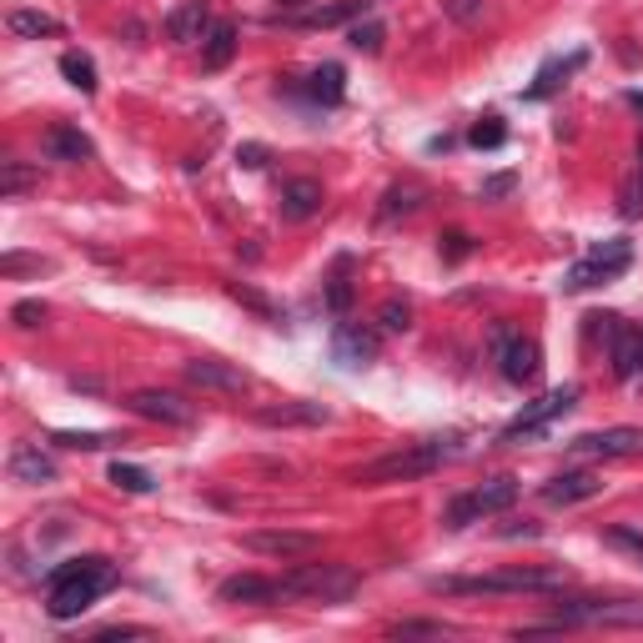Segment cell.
<instances>
[{
	"label": "cell",
	"mask_w": 643,
	"mask_h": 643,
	"mask_svg": "<svg viewBox=\"0 0 643 643\" xmlns=\"http://www.w3.org/2000/svg\"><path fill=\"white\" fill-rule=\"evenodd\" d=\"M111 583H116V568H111L106 558H71V563L51 568V578H45V589H51V603H45V609L61 623L81 619Z\"/></svg>",
	"instance_id": "1"
},
{
	"label": "cell",
	"mask_w": 643,
	"mask_h": 643,
	"mask_svg": "<svg viewBox=\"0 0 643 643\" xmlns=\"http://www.w3.org/2000/svg\"><path fill=\"white\" fill-rule=\"evenodd\" d=\"M458 447H443V443H413V447H397L387 458L367 463V468L352 473V483L362 488H382V483H417V478H433Z\"/></svg>",
	"instance_id": "2"
},
{
	"label": "cell",
	"mask_w": 643,
	"mask_h": 643,
	"mask_svg": "<svg viewBox=\"0 0 643 643\" xmlns=\"http://www.w3.org/2000/svg\"><path fill=\"white\" fill-rule=\"evenodd\" d=\"M563 589L558 568H502V573L483 578H437L433 593H548Z\"/></svg>",
	"instance_id": "3"
},
{
	"label": "cell",
	"mask_w": 643,
	"mask_h": 643,
	"mask_svg": "<svg viewBox=\"0 0 643 643\" xmlns=\"http://www.w3.org/2000/svg\"><path fill=\"white\" fill-rule=\"evenodd\" d=\"M282 599H312V603H342L357 593V573L342 563H302L297 573L277 578Z\"/></svg>",
	"instance_id": "4"
},
{
	"label": "cell",
	"mask_w": 643,
	"mask_h": 643,
	"mask_svg": "<svg viewBox=\"0 0 643 643\" xmlns=\"http://www.w3.org/2000/svg\"><path fill=\"white\" fill-rule=\"evenodd\" d=\"M518 502V478H488L483 488H473V492H463V498H453L447 502V512H443V523L458 533V528H468V523H478V518H492V512H502V508H512Z\"/></svg>",
	"instance_id": "5"
},
{
	"label": "cell",
	"mask_w": 643,
	"mask_h": 643,
	"mask_svg": "<svg viewBox=\"0 0 643 643\" xmlns=\"http://www.w3.org/2000/svg\"><path fill=\"white\" fill-rule=\"evenodd\" d=\"M633 262V241L629 237H613V241H599V247L583 257V262L568 267L563 287L568 292H583V287H599V282H613L619 272H629Z\"/></svg>",
	"instance_id": "6"
},
{
	"label": "cell",
	"mask_w": 643,
	"mask_h": 643,
	"mask_svg": "<svg viewBox=\"0 0 643 643\" xmlns=\"http://www.w3.org/2000/svg\"><path fill=\"white\" fill-rule=\"evenodd\" d=\"M492 357H498L502 377L518 382V387L538 382V372H543V352H538V342L533 338H518V332H508V328L492 332Z\"/></svg>",
	"instance_id": "7"
},
{
	"label": "cell",
	"mask_w": 643,
	"mask_h": 643,
	"mask_svg": "<svg viewBox=\"0 0 643 643\" xmlns=\"http://www.w3.org/2000/svg\"><path fill=\"white\" fill-rule=\"evenodd\" d=\"M573 403H578V387H573V382H568V387H553V393H548V397L528 403L523 413L512 417V423L502 427V437H498V443H528V437H538L548 423H553V417H563Z\"/></svg>",
	"instance_id": "8"
},
{
	"label": "cell",
	"mask_w": 643,
	"mask_h": 643,
	"mask_svg": "<svg viewBox=\"0 0 643 643\" xmlns=\"http://www.w3.org/2000/svg\"><path fill=\"white\" fill-rule=\"evenodd\" d=\"M558 623H613V629H643V603L573 599V603H558Z\"/></svg>",
	"instance_id": "9"
},
{
	"label": "cell",
	"mask_w": 643,
	"mask_h": 643,
	"mask_svg": "<svg viewBox=\"0 0 643 643\" xmlns=\"http://www.w3.org/2000/svg\"><path fill=\"white\" fill-rule=\"evenodd\" d=\"M126 407L136 417H146V423H166V427H191V417H197V407L186 397L166 393V387H142V393L126 397Z\"/></svg>",
	"instance_id": "10"
},
{
	"label": "cell",
	"mask_w": 643,
	"mask_h": 643,
	"mask_svg": "<svg viewBox=\"0 0 643 643\" xmlns=\"http://www.w3.org/2000/svg\"><path fill=\"white\" fill-rule=\"evenodd\" d=\"M568 447L583 458H633V453H643V427H603V433L573 437Z\"/></svg>",
	"instance_id": "11"
},
{
	"label": "cell",
	"mask_w": 643,
	"mask_h": 643,
	"mask_svg": "<svg viewBox=\"0 0 643 643\" xmlns=\"http://www.w3.org/2000/svg\"><path fill=\"white\" fill-rule=\"evenodd\" d=\"M186 382L201 387V393H227V397L247 393V372L221 362V357H191L186 362Z\"/></svg>",
	"instance_id": "12"
},
{
	"label": "cell",
	"mask_w": 643,
	"mask_h": 643,
	"mask_svg": "<svg viewBox=\"0 0 643 643\" xmlns=\"http://www.w3.org/2000/svg\"><path fill=\"white\" fill-rule=\"evenodd\" d=\"M332 362H338V367H348V372L377 362V332L357 328V322H342V328L332 332Z\"/></svg>",
	"instance_id": "13"
},
{
	"label": "cell",
	"mask_w": 643,
	"mask_h": 643,
	"mask_svg": "<svg viewBox=\"0 0 643 643\" xmlns=\"http://www.w3.org/2000/svg\"><path fill=\"white\" fill-rule=\"evenodd\" d=\"M603 492V478L589 468H573V473H558V478L543 483V502H553V508H568V502H589Z\"/></svg>",
	"instance_id": "14"
},
{
	"label": "cell",
	"mask_w": 643,
	"mask_h": 643,
	"mask_svg": "<svg viewBox=\"0 0 643 643\" xmlns=\"http://www.w3.org/2000/svg\"><path fill=\"white\" fill-rule=\"evenodd\" d=\"M211 6L207 0H182L172 15H166V35H172L176 45H197V41H207V31H211Z\"/></svg>",
	"instance_id": "15"
},
{
	"label": "cell",
	"mask_w": 643,
	"mask_h": 643,
	"mask_svg": "<svg viewBox=\"0 0 643 643\" xmlns=\"http://www.w3.org/2000/svg\"><path fill=\"white\" fill-rule=\"evenodd\" d=\"M241 543H247L251 553H267V558H307V553H317L312 533H287V528H272V533H247Z\"/></svg>",
	"instance_id": "16"
},
{
	"label": "cell",
	"mask_w": 643,
	"mask_h": 643,
	"mask_svg": "<svg viewBox=\"0 0 643 643\" xmlns=\"http://www.w3.org/2000/svg\"><path fill=\"white\" fill-rule=\"evenodd\" d=\"M609 362H613V377H639L643 372V332L629 328V322H619L609 338Z\"/></svg>",
	"instance_id": "17"
},
{
	"label": "cell",
	"mask_w": 643,
	"mask_h": 643,
	"mask_svg": "<svg viewBox=\"0 0 643 643\" xmlns=\"http://www.w3.org/2000/svg\"><path fill=\"white\" fill-rule=\"evenodd\" d=\"M6 468H11V478L25 483V488H45V483H55V463L45 458V453H41L35 443H21V447H15Z\"/></svg>",
	"instance_id": "18"
},
{
	"label": "cell",
	"mask_w": 643,
	"mask_h": 643,
	"mask_svg": "<svg viewBox=\"0 0 643 643\" xmlns=\"http://www.w3.org/2000/svg\"><path fill=\"white\" fill-rule=\"evenodd\" d=\"M217 599L221 603H272V599H282V589H277V578L237 573V578H227V583L217 589Z\"/></svg>",
	"instance_id": "19"
},
{
	"label": "cell",
	"mask_w": 643,
	"mask_h": 643,
	"mask_svg": "<svg viewBox=\"0 0 643 643\" xmlns=\"http://www.w3.org/2000/svg\"><path fill=\"white\" fill-rule=\"evenodd\" d=\"M282 217L287 221H307V217H317L322 211V182H312V176H297V182H287L282 186Z\"/></svg>",
	"instance_id": "20"
},
{
	"label": "cell",
	"mask_w": 643,
	"mask_h": 643,
	"mask_svg": "<svg viewBox=\"0 0 643 643\" xmlns=\"http://www.w3.org/2000/svg\"><path fill=\"white\" fill-rule=\"evenodd\" d=\"M41 146H45V156H51V162H71V166L91 162V152H96V146H91V136H81L76 126H51Z\"/></svg>",
	"instance_id": "21"
},
{
	"label": "cell",
	"mask_w": 643,
	"mask_h": 643,
	"mask_svg": "<svg viewBox=\"0 0 643 643\" xmlns=\"http://www.w3.org/2000/svg\"><path fill=\"white\" fill-rule=\"evenodd\" d=\"M362 11V0H332V6H307V11L287 15V25H302V31H328V25H348Z\"/></svg>",
	"instance_id": "22"
},
{
	"label": "cell",
	"mask_w": 643,
	"mask_h": 643,
	"mask_svg": "<svg viewBox=\"0 0 643 643\" xmlns=\"http://www.w3.org/2000/svg\"><path fill=\"white\" fill-rule=\"evenodd\" d=\"M297 91H302L307 101H317V106H342V96H348V76H342V66L328 61V66H317Z\"/></svg>",
	"instance_id": "23"
},
{
	"label": "cell",
	"mask_w": 643,
	"mask_h": 643,
	"mask_svg": "<svg viewBox=\"0 0 643 643\" xmlns=\"http://www.w3.org/2000/svg\"><path fill=\"white\" fill-rule=\"evenodd\" d=\"M328 407L322 403H282V407H262L257 413V423H267V427H317V423H328Z\"/></svg>",
	"instance_id": "24"
},
{
	"label": "cell",
	"mask_w": 643,
	"mask_h": 643,
	"mask_svg": "<svg viewBox=\"0 0 643 643\" xmlns=\"http://www.w3.org/2000/svg\"><path fill=\"white\" fill-rule=\"evenodd\" d=\"M231 55H237V25L217 21L207 31V41H201V66H207V71H227Z\"/></svg>",
	"instance_id": "25"
},
{
	"label": "cell",
	"mask_w": 643,
	"mask_h": 643,
	"mask_svg": "<svg viewBox=\"0 0 643 643\" xmlns=\"http://www.w3.org/2000/svg\"><path fill=\"white\" fill-rule=\"evenodd\" d=\"M6 25H11V35H21V41H41V35H61V21L45 11H11L6 15Z\"/></svg>",
	"instance_id": "26"
},
{
	"label": "cell",
	"mask_w": 643,
	"mask_h": 643,
	"mask_svg": "<svg viewBox=\"0 0 643 643\" xmlns=\"http://www.w3.org/2000/svg\"><path fill=\"white\" fill-rule=\"evenodd\" d=\"M61 76H66L81 96H91V91H96V61L81 55V51H66V55H61Z\"/></svg>",
	"instance_id": "27"
},
{
	"label": "cell",
	"mask_w": 643,
	"mask_h": 643,
	"mask_svg": "<svg viewBox=\"0 0 643 643\" xmlns=\"http://www.w3.org/2000/svg\"><path fill=\"white\" fill-rule=\"evenodd\" d=\"M578 66H583V55H568V61H548V66L543 71H538V81H533V86H528V96H548V91H558V86H563V81H558V76H573V71Z\"/></svg>",
	"instance_id": "28"
},
{
	"label": "cell",
	"mask_w": 643,
	"mask_h": 643,
	"mask_svg": "<svg viewBox=\"0 0 643 643\" xmlns=\"http://www.w3.org/2000/svg\"><path fill=\"white\" fill-rule=\"evenodd\" d=\"M417 207H423V186L407 182V186H393V191L382 197V211H377V217H382V221H393L397 211H417Z\"/></svg>",
	"instance_id": "29"
},
{
	"label": "cell",
	"mask_w": 643,
	"mask_h": 643,
	"mask_svg": "<svg viewBox=\"0 0 643 643\" xmlns=\"http://www.w3.org/2000/svg\"><path fill=\"white\" fill-rule=\"evenodd\" d=\"M111 483H116L121 492H152L156 478L146 468H136V463H111Z\"/></svg>",
	"instance_id": "30"
},
{
	"label": "cell",
	"mask_w": 643,
	"mask_h": 643,
	"mask_svg": "<svg viewBox=\"0 0 643 643\" xmlns=\"http://www.w3.org/2000/svg\"><path fill=\"white\" fill-rule=\"evenodd\" d=\"M35 186V172L31 166H21V162H6V172H0V197L6 201H15L21 191H31Z\"/></svg>",
	"instance_id": "31"
},
{
	"label": "cell",
	"mask_w": 643,
	"mask_h": 643,
	"mask_svg": "<svg viewBox=\"0 0 643 643\" xmlns=\"http://www.w3.org/2000/svg\"><path fill=\"white\" fill-rule=\"evenodd\" d=\"M348 45L362 55H377L382 51V25L377 21H352L348 25Z\"/></svg>",
	"instance_id": "32"
},
{
	"label": "cell",
	"mask_w": 643,
	"mask_h": 643,
	"mask_svg": "<svg viewBox=\"0 0 643 643\" xmlns=\"http://www.w3.org/2000/svg\"><path fill=\"white\" fill-rule=\"evenodd\" d=\"M377 322H382V328H387V332H407V328H413V307H407V302H397V297H393V302H382Z\"/></svg>",
	"instance_id": "33"
},
{
	"label": "cell",
	"mask_w": 643,
	"mask_h": 643,
	"mask_svg": "<svg viewBox=\"0 0 643 643\" xmlns=\"http://www.w3.org/2000/svg\"><path fill=\"white\" fill-rule=\"evenodd\" d=\"M473 146H478V152H492V146H502L508 142V132H502V121H478V126H473V136H468Z\"/></svg>",
	"instance_id": "34"
},
{
	"label": "cell",
	"mask_w": 643,
	"mask_h": 643,
	"mask_svg": "<svg viewBox=\"0 0 643 643\" xmlns=\"http://www.w3.org/2000/svg\"><path fill=\"white\" fill-rule=\"evenodd\" d=\"M51 443H61V447H81V453H96V447H106L111 437H106V433H55Z\"/></svg>",
	"instance_id": "35"
},
{
	"label": "cell",
	"mask_w": 643,
	"mask_h": 643,
	"mask_svg": "<svg viewBox=\"0 0 643 643\" xmlns=\"http://www.w3.org/2000/svg\"><path fill=\"white\" fill-rule=\"evenodd\" d=\"M227 292H231V297H237V302H247V307H251V312H262V317H277V307H272V302H267V297H262V292H251V287H241V282H227Z\"/></svg>",
	"instance_id": "36"
},
{
	"label": "cell",
	"mask_w": 643,
	"mask_h": 643,
	"mask_svg": "<svg viewBox=\"0 0 643 643\" xmlns=\"http://www.w3.org/2000/svg\"><path fill=\"white\" fill-rule=\"evenodd\" d=\"M267 162H272V152H267V146H257V142L237 146V166H247V172H262Z\"/></svg>",
	"instance_id": "37"
},
{
	"label": "cell",
	"mask_w": 643,
	"mask_h": 643,
	"mask_svg": "<svg viewBox=\"0 0 643 643\" xmlns=\"http://www.w3.org/2000/svg\"><path fill=\"white\" fill-rule=\"evenodd\" d=\"M328 307H332V312H348V307H352V287H348V277H332V282H328Z\"/></svg>",
	"instance_id": "38"
},
{
	"label": "cell",
	"mask_w": 643,
	"mask_h": 643,
	"mask_svg": "<svg viewBox=\"0 0 643 643\" xmlns=\"http://www.w3.org/2000/svg\"><path fill=\"white\" fill-rule=\"evenodd\" d=\"M15 328H41L45 322V302H15Z\"/></svg>",
	"instance_id": "39"
},
{
	"label": "cell",
	"mask_w": 643,
	"mask_h": 643,
	"mask_svg": "<svg viewBox=\"0 0 643 643\" xmlns=\"http://www.w3.org/2000/svg\"><path fill=\"white\" fill-rule=\"evenodd\" d=\"M41 257H15V251H11V257H0V272H6V277H21V272H41Z\"/></svg>",
	"instance_id": "40"
},
{
	"label": "cell",
	"mask_w": 643,
	"mask_h": 643,
	"mask_svg": "<svg viewBox=\"0 0 643 643\" xmlns=\"http://www.w3.org/2000/svg\"><path fill=\"white\" fill-rule=\"evenodd\" d=\"M443 251H447V262H463V257L473 251V241L463 237V231H447V237H443Z\"/></svg>",
	"instance_id": "41"
},
{
	"label": "cell",
	"mask_w": 643,
	"mask_h": 643,
	"mask_svg": "<svg viewBox=\"0 0 643 643\" xmlns=\"http://www.w3.org/2000/svg\"><path fill=\"white\" fill-rule=\"evenodd\" d=\"M609 543L613 548H633V553L643 558V533H633V528H609Z\"/></svg>",
	"instance_id": "42"
},
{
	"label": "cell",
	"mask_w": 643,
	"mask_h": 643,
	"mask_svg": "<svg viewBox=\"0 0 643 643\" xmlns=\"http://www.w3.org/2000/svg\"><path fill=\"white\" fill-rule=\"evenodd\" d=\"M447 15H458V21H473V15H483V0H443Z\"/></svg>",
	"instance_id": "43"
},
{
	"label": "cell",
	"mask_w": 643,
	"mask_h": 643,
	"mask_svg": "<svg viewBox=\"0 0 643 643\" xmlns=\"http://www.w3.org/2000/svg\"><path fill=\"white\" fill-rule=\"evenodd\" d=\"M508 191H512V176H492V182H483V201L508 197Z\"/></svg>",
	"instance_id": "44"
},
{
	"label": "cell",
	"mask_w": 643,
	"mask_h": 643,
	"mask_svg": "<svg viewBox=\"0 0 643 643\" xmlns=\"http://www.w3.org/2000/svg\"><path fill=\"white\" fill-rule=\"evenodd\" d=\"M397 633H447L443 623H423V619H413V623H397Z\"/></svg>",
	"instance_id": "45"
},
{
	"label": "cell",
	"mask_w": 643,
	"mask_h": 643,
	"mask_svg": "<svg viewBox=\"0 0 643 643\" xmlns=\"http://www.w3.org/2000/svg\"><path fill=\"white\" fill-rule=\"evenodd\" d=\"M502 538H538V523H508Z\"/></svg>",
	"instance_id": "46"
},
{
	"label": "cell",
	"mask_w": 643,
	"mask_h": 643,
	"mask_svg": "<svg viewBox=\"0 0 643 643\" xmlns=\"http://www.w3.org/2000/svg\"><path fill=\"white\" fill-rule=\"evenodd\" d=\"M307 6H312V0H277V11H282V15L287 11H307Z\"/></svg>",
	"instance_id": "47"
},
{
	"label": "cell",
	"mask_w": 643,
	"mask_h": 643,
	"mask_svg": "<svg viewBox=\"0 0 643 643\" xmlns=\"http://www.w3.org/2000/svg\"><path fill=\"white\" fill-rule=\"evenodd\" d=\"M639 182H643V142H639Z\"/></svg>",
	"instance_id": "48"
},
{
	"label": "cell",
	"mask_w": 643,
	"mask_h": 643,
	"mask_svg": "<svg viewBox=\"0 0 643 643\" xmlns=\"http://www.w3.org/2000/svg\"><path fill=\"white\" fill-rule=\"evenodd\" d=\"M629 101H633V106H639V111H643V96H639V91H633V96H629Z\"/></svg>",
	"instance_id": "49"
}]
</instances>
